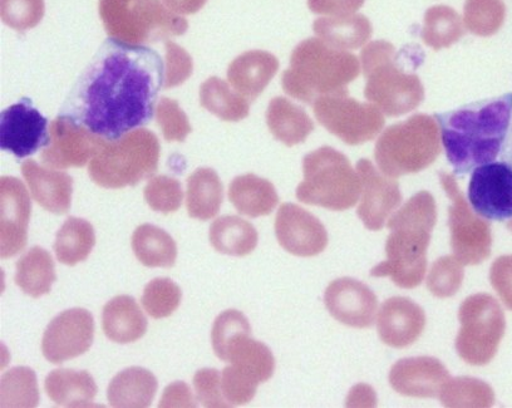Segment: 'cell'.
<instances>
[{"label":"cell","instance_id":"obj_1","mask_svg":"<svg viewBox=\"0 0 512 408\" xmlns=\"http://www.w3.org/2000/svg\"><path fill=\"white\" fill-rule=\"evenodd\" d=\"M164 70L154 49L107 39L73 85L62 115L106 141L121 139L154 117Z\"/></svg>","mask_w":512,"mask_h":408},{"label":"cell","instance_id":"obj_2","mask_svg":"<svg viewBox=\"0 0 512 408\" xmlns=\"http://www.w3.org/2000/svg\"><path fill=\"white\" fill-rule=\"evenodd\" d=\"M512 93L436 115L448 162L456 174L494 162L509 132Z\"/></svg>","mask_w":512,"mask_h":408},{"label":"cell","instance_id":"obj_3","mask_svg":"<svg viewBox=\"0 0 512 408\" xmlns=\"http://www.w3.org/2000/svg\"><path fill=\"white\" fill-rule=\"evenodd\" d=\"M437 221V206L428 191L412 196L388 220L390 237L386 243L387 260L371 270L374 278L388 277L403 289L418 287L425 278L427 249Z\"/></svg>","mask_w":512,"mask_h":408},{"label":"cell","instance_id":"obj_4","mask_svg":"<svg viewBox=\"0 0 512 408\" xmlns=\"http://www.w3.org/2000/svg\"><path fill=\"white\" fill-rule=\"evenodd\" d=\"M359 73L361 65L354 54L309 38L295 47L282 85L287 95L312 105L319 97L347 90Z\"/></svg>","mask_w":512,"mask_h":408},{"label":"cell","instance_id":"obj_5","mask_svg":"<svg viewBox=\"0 0 512 408\" xmlns=\"http://www.w3.org/2000/svg\"><path fill=\"white\" fill-rule=\"evenodd\" d=\"M367 85L364 96L384 115L398 117L416 110L425 98L420 78L406 71L390 42L369 43L361 53Z\"/></svg>","mask_w":512,"mask_h":408},{"label":"cell","instance_id":"obj_6","mask_svg":"<svg viewBox=\"0 0 512 408\" xmlns=\"http://www.w3.org/2000/svg\"><path fill=\"white\" fill-rule=\"evenodd\" d=\"M442 151L440 126L428 115H415L384 130L374 150L379 170L390 178L417 174Z\"/></svg>","mask_w":512,"mask_h":408},{"label":"cell","instance_id":"obj_7","mask_svg":"<svg viewBox=\"0 0 512 408\" xmlns=\"http://www.w3.org/2000/svg\"><path fill=\"white\" fill-rule=\"evenodd\" d=\"M160 150V142L154 132L137 129L121 139L106 141L90 161L88 174L101 188L135 186L155 174Z\"/></svg>","mask_w":512,"mask_h":408},{"label":"cell","instance_id":"obj_8","mask_svg":"<svg viewBox=\"0 0 512 408\" xmlns=\"http://www.w3.org/2000/svg\"><path fill=\"white\" fill-rule=\"evenodd\" d=\"M98 11L108 36L136 46L182 36L189 28L161 0H100Z\"/></svg>","mask_w":512,"mask_h":408},{"label":"cell","instance_id":"obj_9","mask_svg":"<svg viewBox=\"0 0 512 408\" xmlns=\"http://www.w3.org/2000/svg\"><path fill=\"white\" fill-rule=\"evenodd\" d=\"M304 180L297 198L304 204L344 211L361 198L362 184L358 171L342 152L324 146L310 152L303 161Z\"/></svg>","mask_w":512,"mask_h":408},{"label":"cell","instance_id":"obj_10","mask_svg":"<svg viewBox=\"0 0 512 408\" xmlns=\"http://www.w3.org/2000/svg\"><path fill=\"white\" fill-rule=\"evenodd\" d=\"M461 328L456 338V351L472 366H486L494 360L506 321L499 302L490 294L479 293L461 304Z\"/></svg>","mask_w":512,"mask_h":408},{"label":"cell","instance_id":"obj_11","mask_svg":"<svg viewBox=\"0 0 512 408\" xmlns=\"http://www.w3.org/2000/svg\"><path fill=\"white\" fill-rule=\"evenodd\" d=\"M313 106L319 124L347 145H362L376 139L386 124L378 107L354 100L348 90L319 97Z\"/></svg>","mask_w":512,"mask_h":408},{"label":"cell","instance_id":"obj_12","mask_svg":"<svg viewBox=\"0 0 512 408\" xmlns=\"http://www.w3.org/2000/svg\"><path fill=\"white\" fill-rule=\"evenodd\" d=\"M440 183L451 201L448 208L451 248L462 265H479L489 259L492 247L491 226L470 208L456 179L440 172Z\"/></svg>","mask_w":512,"mask_h":408},{"label":"cell","instance_id":"obj_13","mask_svg":"<svg viewBox=\"0 0 512 408\" xmlns=\"http://www.w3.org/2000/svg\"><path fill=\"white\" fill-rule=\"evenodd\" d=\"M105 142L72 117L61 115L49 129V141L43 149L42 161L53 169L82 167L96 156Z\"/></svg>","mask_w":512,"mask_h":408},{"label":"cell","instance_id":"obj_14","mask_svg":"<svg viewBox=\"0 0 512 408\" xmlns=\"http://www.w3.org/2000/svg\"><path fill=\"white\" fill-rule=\"evenodd\" d=\"M95 337V322L86 309L73 308L63 312L48 324L42 341L47 361L59 363L85 355Z\"/></svg>","mask_w":512,"mask_h":408},{"label":"cell","instance_id":"obj_15","mask_svg":"<svg viewBox=\"0 0 512 408\" xmlns=\"http://www.w3.org/2000/svg\"><path fill=\"white\" fill-rule=\"evenodd\" d=\"M469 200L482 218L504 221L512 218V166L489 162L472 172Z\"/></svg>","mask_w":512,"mask_h":408},{"label":"cell","instance_id":"obj_16","mask_svg":"<svg viewBox=\"0 0 512 408\" xmlns=\"http://www.w3.org/2000/svg\"><path fill=\"white\" fill-rule=\"evenodd\" d=\"M47 129L46 117L32 106L31 100L23 98L0 116V147L24 159L48 145Z\"/></svg>","mask_w":512,"mask_h":408},{"label":"cell","instance_id":"obj_17","mask_svg":"<svg viewBox=\"0 0 512 408\" xmlns=\"http://www.w3.org/2000/svg\"><path fill=\"white\" fill-rule=\"evenodd\" d=\"M32 203L26 186L12 176L0 180V257L12 258L26 248Z\"/></svg>","mask_w":512,"mask_h":408},{"label":"cell","instance_id":"obj_18","mask_svg":"<svg viewBox=\"0 0 512 408\" xmlns=\"http://www.w3.org/2000/svg\"><path fill=\"white\" fill-rule=\"evenodd\" d=\"M275 234L280 247L297 257H315L328 245V233L322 221L295 204L280 206Z\"/></svg>","mask_w":512,"mask_h":408},{"label":"cell","instance_id":"obj_19","mask_svg":"<svg viewBox=\"0 0 512 408\" xmlns=\"http://www.w3.org/2000/svg\"><path fill=\"white\" fill-rule=\"evenodd\" d=\"M357 171L362 184L361 204L357 210L359 219L367 229L381 230L402 203L400 185L390 176L381 174L367 159L357 162Z\"/></svg>","mask_w":512,"mask_h":408},{"label":"cell","instance_id":"obj_20","mask_svg":"<svg viewBox=\"0 0 512 408\" xmlns=\"http://www.w3.org/2000/svg\"><path fill=\"white\" fill-rule=\"evenodd\" d=\"M328 312L352 328H369L376 321L378 299L366 284L352 278L334 280L324 294Z\"/></svg>","mask_w":512,"mask_h":408},{"label":"cell","instance_id":"obj_21","mask_svg":"<svg viewBox=\"0 0 512 408\" xmlns=\"http://www.w3.org/2000/svg\"><path fill=\"white\" fill-rule=\"evenodd\" d=\"M450 373L435 357H412L398 361L390 372V385L402 396L440 398Z\"/></svg>","mask_w":512,"mask_h":408},{"label":"cell","instance_id":"obj_22","mask_svg":"<svg viewBox=\"0 0 512 408\" xmlns=\"http://www.w3.org/2000/svg\"><path fill=\"white\" fill-rule=\"evenodd\" d=\"M426 327V314L417 303L405 297L384 302L377 319L379 338L392 348H405L421 337Z\"/></svg>","mask_w":512,"mask_h":408},{"label":"cell","instance_id":"obj_23","mask_svg":"<svg viewBox=\"0 0 512 408\" xmlns=\"http://www.w3.org/2000/svg\"><path fill=\"white\" fill-rule=\"evenodd\" d=\"M22 174L34 200L43 209L57 215L68 213L73 194V179L70 175L39 166L34 160L23 162Z\"/></svg>","mask_w":512,"mask_h":408},{"label":"cell","instance_id":"obj_24","mask_svg":"<svg viewBox=\"0 0 512 408\" xmlns=\"http://www.w3.org/2000/svg\"><path fill=\"white\" fill-rule=\"evenodd\" d=\"M279 61L274 54L265 51H249L230 63L228 80L234 90L253 102L277 75Z\"/></svg>","mask_w":512,"mask_h":408},{"label":"cell","instance_id":"obj_25","mask_svg":"<svg viewBox=\"0 0 512 408\" xmlns=\"http://www.w3.org/2000/svg\"><path fill=\"white\" fill-rule=\"evenodd\" d=\"M102 326L112 342L134 343L145 336L147 319L134 298L118 296L103 308Z\"/></svg>","mask_w":512,"mask_h":408},{"label":"cell","instance_id":"obj_26","mask_svg":"<svg viewBox=\"0 0 512 408\" xmlns=\"http://www.w3.org/2000/svg\"><path fill=\"white\" fill-rule=\"evenodd\" d=\"M229 199L240 214L249 218L272 214L279 203L274 185L254 174L235 178L230 184Z\"/></svg>","mask_w":512,"mask_h":408},{"label":"cell","instance_id":"obj_27","mask_svg":"<svg viewBox=\"0 0 512 408\" xmlns=\"http://www.w3.org/2000/svg\"><path fill=\"white\" fill-rule=\"evenodd\" d=\"M157 380L150 371L131 367L118 373L108 386L107 397L112 407H149L157 392Z\"/></svg>","mask_w":512,"mask_h":408},{"label":"cell","instance_id":"obj_28","mask_svg":"<svg viewBox=\"0 0 512 408\" xmlns=\"http://www.w3.org/2000/svg\"><path fill=\"white\" fill-rule=\"evenodd\" d=\"M267 124L275 139L289 147L303 144L314 131L308 113L285 97H275L270 101Z\"/></svg>","mask_w":512,"mask_h":408},{"label":"cell","instance_id":"obj_29","mask_svg":"<svg viewBox=\"0 0 512 408\" xmlns=\"http://www.w3.org/2000/svg\"><path fill=\"white\" fill-rule=\"evenodd\" d=\"M44 388L49 398L62 407H88L97 395V385L86 371L56 370L46 378Z\"/></svg>","mask_w":512,"mask_h":408},{"label":"cell","instance_id":"obj_30","mask_svg":"<svg viewBox=\"0 0 512 408\" xmlns=\"http://www.w3.org/2000/svg\"><path fill=\"white\" fill-rule=\"evenodd\" d=\"M223 200V183L213 169L201 167L187 179L186 208L190 218L201 221L215 218Z\"/></svg>","mask_w":512,"mask_h":408},{"label":"cell","instance_id":"obj_31","mask_svg":"<svg viewBox=\"0 0 512 408\" xmlns=\"http://www.w3.org/2000/svg\"><path fill=\"white\" fill-rule=\"evenodd\" d=\"M313 29L328 46L341 51L363 47L373 32L371 22L361 14L319 18L314 22Z\"/></svg>","mask_w":512,"mask_h":408},{"label":"cell","instance_id":"obj_32","mask_svg":"<svg viewBox=\"0 0 512 408\" xmlns=\"http://www.w3.org/2000/svg\"><path fill=\"white\" fill-rule=\"evenodd\" d=\"M225 362L244 373L256 383H264L273 377L275 358L264 343L250 338V333L241 334L230 344Z\"/></svg>","mask_w":512,"mask_h":408},{"label":"cell","instance_id":"obj_33","mask_svg":"<svg viewBox=\"0 0 512 408\" xmlns=\"http://www.w3.org/2000/svg\"><path fill=\"white\" fill-rule=\"evenodd\" d=\"M209 239L216 252L245 257L254 252L258 245V231L239 216L225 215L210 226Z\"/></svg>","mask_w":512,"mask_h":408},{"label":"cell","instance_id":"obj_34","mask_svg":"<svg viewBox=\"0 0 512 408\" xmlns=\"http://www.w3.org/2000/svg\"><path fill=\"white\" fill-rule=\"evenodd\" d=\"M56 268L46 249L34 247L17 263L16 284L27 296L41 298L51 292L56 282Z\"/></svg>","mask_w":512,"mask_h":408},{"label":"cell","instance_id":"obj_35","mask_svg":"<svg viewBox=\"0 0 512 408\" xmlns=\"http://www.w3.org/2000/svg\"><path fill=\"white\" fill-rule=\"evenodd\" d=\"M132 249L136 258L149 268L174 267L177 258L175 240L165 230L151 224L141 225L135 230Z\"/></svg>","mask_w":512,"mask_h":408},{"label":"cell","instance_id":"obj_36","mask_svg":"<svg viewBox=\"0 0 512 408\" xmlns=\"http://www.w3.org/2000/svg\"><path fill=\"white\" fill-rule=\"evenodd\" d=\"M95 244L96 234L91 223L71 216L58 230L54 252L58 262L73 267L90 257Z\"/></svg>","mask_w":512,"mask_h":408},{"label":"cell","instance_id":"obj_37","mask_svg":"<svg viewBox=\"0 0 512 408\" xmlns=\"http://www.w3.org/2000/svg\"><path fill=\"white\" fill-rule=\"evenodd\" d=\"M200 102L205 110L223 121L238 122L250 112V102L218 77L209 78L200 87Z\"/></svg>","mask_w":512,"mask_h":408},{"label":"cell","instance_id":"obj_38","mask_svg":"<svg viewBox=\"0 0 512 408\" xmlns=\"http://www.w3.org/2000/svg\"><path fill=\"white\" fill-rule=\"evenodd\" d=\"M465 36L464 24L459 13L447 6H436L425 14L422 39L428 47L440 51L451 47Z\"/></svg>","mask_w":512,"mask_h":408},{"label":"cell","instance_id":"obj_39","mask_svg":"<svg viewBox=\"0 0 512 408\" xmlns=\"http://www.w3.org/2000/svg\"><path fill=\"white\" fill-rule=\"evenodd\" d=\"M445 407L487 408L495 403V393L486 382L474 377L450 378L440 395Z\"/></svg>","mask_w":512,"mask_h":408},{"label":"cell","instance_id":"obj_40","mask_svg":"<svg viewBox=\"0 0 512 408\" xmlns=\"http://www.w3.org/2000/svg\"><path fill=\"white\" fill-rule=\"evenodd\" d=\"M39 390L36 373L29 367H14L0 382V406L37 407Z\"/></svg>","mask_w":512,"mask_h":408},{"label":"cell","instance_id":"obj_41","mask_svg":"<svg viewBox=\"0 0 512 408\" xmlns=\"http://www.w3.org/2000/svg\"><path fill=\"white\" fill-rule=\"evenodd\" d=\"M506 7L502 0H466L465 26L480 37L494 36L505 22Z\"/></svg>","mask_w":512,"mask_h":408},{"label":"cell","instance_id":"obj_42","mask_svg":"<svg viewBox=\"0 0 512 408\" xmlns=\"http://www.w3.org/2000/svg\"><path fill=\"white\" fill-rule=\"evenodd\" d=\"M181 289L171 279L157 278L146 285L142 306L155 319L170 317L181 303Z\"/></svg>","mask_w":512,"mask_h":408},{"label":"cell","instance_id":"obj_43","mask_svg":"<svg viewBox=\"0 0 512 408\" xmlns=\"http://www.w3.org/2000/svg\"><path fill=\"white\" fill-rule=\"evenodd\" d=\"M464 278V265L455 255H446L433 263L427 277V288L437 298L454 297Z\"/></svg>","mask_w":512,"mask_h":408},{"label":"cell","instance_id":"obj_44","mask_svg":"<svg viewBox=\"0 0 512 408\" xmlns=\"http://www.w3.org/2000/svg\"><path fill=\"white\" fill-rule=\"evenodd\" d=\"M144 195L150 208L162 214L175 213L184 200L180 181L166 175L152 178L146 185Z\"/></svg>","mask_w":512,"mask_h":408},{"label":"cell","instance_id":"obj_45","mask_svg":"<svg viewBox=\"0 0 512 408\" xmlns=\"http://www.w3.org/2000/svg\"><path fill=\"white\" fill-rule=\"evenodd\" d=\"M246 333H251V327L248 318L243 313L235 311V309L221 313L216 318L213 332H211L215 355L225 361L230 344L241 334Z\"/></svg>","mask_w":512,"mask_h":408},{"label":"cell","instance_id":"obj_46","mask_svg":"<svg viewBox=\"0 0 512 408\" xmlns=\"http://www.w3.org/2000/svg\"><path fill=\"white\" fill-rule=\"evenodd\" d=\"M0 14L18 32L37 27L44 17V0H0Z\"/></svg>","mask_w":512,"mask_h":408},{"label":"cell","instance_id":"obj_47","mask_svg":"<svg viewBox=\"0 0 512 408\" xmlns=\"http://www.w3.org/2000/svg\"><path fill=\"white\" fill-rule=\"evenodd\" d=\"M156 121L161 127L165 140L184 142L191 134V125L179 102L162 97L156 106Z\"/></svg>","mask_w":512,"mask_h":408},{"label":"cell","instance_id":"obj_48","mask_svg":"<svg viewBox=\"0 0 512 408\" xmlns=\"http://www.w3.org/2000/svg\"><path fill=\"white\" fill-rule=\"evenodd\" d=\"M258 386L259 383L243 375L234 366L225 367L221 373V390L231 406L246 405L253 400Z\"/></svg>","mask_w":512,"mask_h":408},{"label":"cell","instance_id":"obj_49","mask_svg":"<svg viewBox=\"0 0 512 408\" xmlns=\"http://www.w3.org/2000/svg\"><path fill=\"white\" fill-rule=\"evenodd\" d=\"M165 49L166 75L164 88L170 90V88L180 86L189 80L192 71H194V62H192L190 54L174 42L167 41Z\"/></svg>","mask_w":512,"mask_h":408},{"label":"cell","instance_id":"obj_50","mask_svg":"<svg viewBox=\"0 0 512 408\" xmlns=\"http://www.w3.org/2000/svg\"><path fill=\"white\" fill-rule=\"evenodd\" d=\"M194 387L199 401L205 407H231L221 390V375L215 368H204L196 372Z\"/></svg>","mask_w":512,"mask_h":408},{"label":"cell","instance_id":"obj_51","mask_svg":"<svg viewBox=\"0 0 512 408\" xmlns=\"http://www.w3.org/2000/svg\"><path fill=\"white\" fill-rule=\"evenodd\" d=\"M490 282L501 301L512 311V255H502L495 260L490 270Z\"/></svg>","mask_w":512,"mask_h":408},{"label":"cell","instance_id":"obj_52","mask_svg":"<svg viewBox=\"0 0 512 408\" xmlns=\"http://www.w3.org/2000/svg\"><path fill=\"white\" fill-rule=\"evenodd\" d=\"M366 0H308L310 11L324 16H346L363 7Z\"/></svg>","mask_w":512,"mask_h":408},{"label":"cell","instance_id":"obj_53","mask_svg":"<svg viewBox=\"0 0 512 408\" xmlns=\"http://www.w3.org/2000/svg\"><path fill=\"white\" fill-rule=\"evenodd\" d=\"M160 407H196L194 396L184 382L172 383L166 388Z\"/></svg>","mask_w":512,"mask_h":408},{"label":"cell","instance_id":"obj_54","mask_svg":"<svg viewBox=\"0 0 512 408\" xmlns=\"http://www.w3.org/2000/svg\"><path fill=\"white\" fill-rule=\"evenodd\" d=\"M208 0H162L170 11L180 16H190L201 11Z\"/></svg>","mask_w":512,"mask_h":408},{"label":"cell","instance_id":"obj_55","mask_svg":"<svg viewBox=\"0 0 512 408\" xmlns=\"http://www.w3.org/2000/svg\"><path fill=\"white\" fill-rule=\"evenodd\" d=\"M507 226H509V229L512 231V221H510L509 225Z\"/></svg>","mask_w":512,"mask_h":408}]
</instances>
